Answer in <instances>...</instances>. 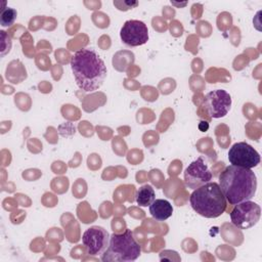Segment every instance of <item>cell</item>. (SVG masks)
<instances>
[{"label": "cell", "instance_id": "cell-1", "mask_svg": "<svg viewBox=\"0 0 262 262\" xmlns=\"http://www.w3.org/2000/svg\"><path fill=\"white\" fill-rule=\"evenodd\" d=\"M71 69L77 86L90 92L97 90L106 77L104 61L93 49H81L71 58Z\"/></svg>", "mask_w": 262, "mask_h": 262}, {"label": "cell", "instance_id": "cell-2", "mask_svg": "<svg viewBox=\"0 0 262 262\" xmlns=\"http://www.w3.org/2000/svg\"><path fill=\"white\" fill-rule=\"evenodd\" d=\"M219 186L226 201L230 205H236L254 198L257 177L251 169L230 165L220 173Z\"/></svg>", "mask_w": 262, "mask_h": 262}, {"label": "cell", "instance_id": "cell-3", "mask_svg": "<svg viewBox=\"0 0 262 262\" xmlns=\"http://www.w3.org/2000/svg\"><path fill=\"white\" fill-rule=\"evenodd\" d=\"M191 208L206 218L219 217L226 209V199L216 182H208L195 188L190 196Z\"/></svg>", "mask_w": 262, "mask_h": 262}, {"label": "cell", "instance_id": "cell-4", "mask_svg": "<svg viewBox=\"0 0 262 262\" xmlns=\"http://www.w3.org/2000/svg\"><path fill=\"white\" fill-rule=\"evenodd\" d=\"M141 253L139 244L135 241L133 232L126 229L122 233H113L106 250L101 255L103 262H128L136 260Z\"/></svg>", "mask_w": 262, "mask_h": 262}, {"label": "cell", "instance_id": "cell-5", "mask_svg": "<svg viewBox=\"0 0 262 262\" xmlns=\"http://www.w3.org/2000/svg\"><path fill=\"white\" fill-rule=\"evenodd\" d=\"M261 216L259 205L252 201H245L234 205L230 213V220L233 225L241 229H248L257 224Z\"/></svg>", "mask_w": 262, "mask_h": 262}, {"label": "cell", "instance_id": "cell-6", "mask_svg": "<svg viewBox=\"0 0 262 262\" xmlns=\"http://www.w3.org/2000/svg\"><path fill=\"white\" fill-rule=\"evenodd\" d=\"M228 161L231 165L252 169L260 163L259 152L247 142H236L228 150Z\"/></svg>", "mask_w": 262, "mask_h": 262}, {"label": "cell", "instance_id": "cell-7", "mask_svg": "<svg viewBox=\"0 0 262 262\" xmlns=\"http://www.w3.org/2000/svg\"><path fill=\"white\" fill-rule=\"evenodd\" d=\"M120 37L123 43L128 46H140L148 40L147 26L137 19H129L124 23L120 31Z\"/></svg>", "mask_w": 262, "mask_h": 262}, {"label": "cell", "instance_id": "cell-8", "mask_svg": "<svg viewBox=\"0 0 262 262\" xmlns=\"http://www.w3.org/2000/svg\"><path fill=\"white\" fill-rule=\"evenodd\" d=\"M108 232L101 226H91L86 229L82 235V242L87 253L96 256L102 255L110 243Z\"/></svg>", "mask_w": 262, "mask_h": 262}, {"label": "cell", "instance_id": "cell-9", "mask_svg": "<svg viewBox=\"0 0 262 262\" xmlns=\"http://www.w3.org/2000/svg\"><path fill=\"white\" fill-rule=\"evenodd\" d=\"M205 107L212 118L225 117L231 106V97L229 93L223 89L210 91L204 100Z\"/></svg>", "mask_w": 262, "mask_h": 262}, {"label": "cell", "instance_id": "cell-10", "mask_svg": "<svg viewBox=\"0 0 262 262\" xmlns=\"http://www.w3.org/2000/svg\"><path fill=\"white\" fill-rule=\"evenodd\" d=\"M212 179V172L202 157L192 161L184 171V182L189 188L195 189Z\"/></svg>", "mask_w": 262, "mask_h": 262}, {"label": "cell", "instance_id": "cell-11", "mask_svg": "<svg viewBox=\"0 0 262 262\" xmlns=\"http://www.w3.org/2000/svg\"><path fill=\"white\" fill-rule=\"evenodd\" d=\"M149 213L158 221H165L173 214V207L167 200L158 199L149 205Z\"/></svg>", "mask_w": 262, "mask_h": 262}, {"label": "cell", "instance_id": "cell-12", "mask_svg": "<svg viewBox=\"0 0 262 262\" xmlns=\"http://www.w3.org/2000/svg\"><path fill=\"white\" fill-rule=\"evenodd\" d=\"M156 200V193L154 188L148 185H142L138 188L136 193V202L141 207L149 206Z\"/></svg>", "mask_w": 262, "mask_h": 262}, {"label": "cell", "instance_id": "cell-13", "mask_svg": "<svg viewBox=\"0 0 262 262\" xmlns=\"http://www.w3.org/2000/svg\"><path fill=\"white\" fill-rule=\"evenodd\" d=\"M16 15H17V12L14 8H11V7L4 8L0 14V25L2 27H10L14 23Z\"/></svg>", "mask_w": 262, "mask_h": 262}]
</instances>
